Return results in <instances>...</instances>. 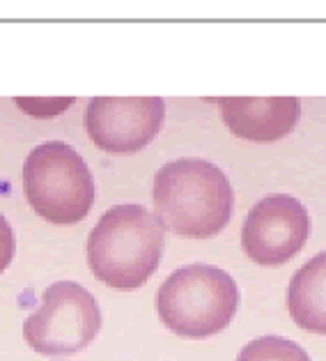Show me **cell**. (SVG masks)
I'll list each match as a JSON object with an SVG mask.
<instances>
[{
    "instance_id": "6da1fadb",
    "label": "cell",
    "mask_w": 326,
    "mask_h": 361,
    "mask_svg": "<svg viewBox=\"0 0 326 361\" xmlns=\"http://www.w3.org/2000/svg\"><path fill=\"white\" fill-rule=\"evenodd\" d=\"M234 193L218 166L205 159L165 164L154 178V209L161 228L191 240H207L232 216Z\"/></svg>"
},
{
    "instance_id": "7a4b0ae2",
    "label": "cell",
    "mask_w": 326,
    "mask_h": 361,
    "mask_svg": "<svg viewBox=\"0 0 326 361\" xmlns=\"http://www.w3.org/2000/svg\"><path fill=\"white\" fill-rule=\"evenodd\" d=\"M163 228L140 205H115L87 237V265L101 283L115 290L145 286L161 262Z\"/></svg>"
},
{
    "instance_id": "3957f363",
    "label": "cell",
    "mask_w": 326,
    "mask_h": 361,
    "mask_svg": "<svg viewBox=\"0 0 326 361\" xmlns=\"http://www.w3.org/2000/svg\"><path fill=\"white\" fill-rule=\"evenodd\" d=\"M239 306V288L221 267L189 265L163 281L156 293V311L173 334L207 338L232 322Z\"/></svg>"
},
{
    "instance_id": "277c9868",
    "label": "cell",
    "mask_w": 326,
    "mask_h": 361,
    "mask_svg": "<svg viewBox=\"0 0 326 361\" xmlns=\"http://www.w3.org/2000/svg\"><path fill=\"white\" fill-rule=\"evenodd\" d=\"M23 191L30 207L56 226L83 221L94 202V180L81 154L63 140L42 143L23 164Z\"/></svg>"
},
{
    "instance_id": "5b68a950",
    "label": "cell",
    "mask_w": 326,
    "mask_h": 361,
    "mask_svg": "<svg viewBox=\"0 0 326 361\" xmlns=\"http://www.w3.org/2000/svg\"><path fill=\"white\" fill-rule=\"evenodd\" d=\"M101 329L96 299L74 281H58L42 295V304L23 322L25 343L39 355L67 357L85 350Z\"/></svg>"
},
{
    "instance_id": "8992f818",
    "label": "cell",
    "mask_w": 326,
    "mask_h": 361,
    "mask_svg": "<svg viewBox=\"0 0 326 361\" xmlns=\"http://www.w3.org/2000/svg\"><path fill=\"white\" fill-rule=\"evenodd\" d=\"M163 118L158 97H94L85 109V129L104 152L131 154L152 143Z\"/></svg>"
},
{
    "instance_id": "52a82bcc",
    "label": "cell",
    "mask_w": 326,
    "mask_h": 361,
    "mask_svg": "<svg viewBox=\"0 0 326 361\" xmlns=\"http://www.w3.org/2000/svg\"><path fill=\"white\" fill-rule=\"evenodd\" d=\"M311 233L306 207L292 196L274 193L262 198L246 216L242 246L262 267H278L303 249Z\"/></svg>"
},
{
    "instance_id": "ba28073f",
    "label": "cell",
    "mask_w": 326,
    "mask_h": 361,
    "mask_svg": "<svg viewBox=\"0 0 326 361\" xmlns=\"http://www.w3.org/2000/svg\"><path fill=\"white\" fill-rule=\"evenodd\" d=\"M218 104L227 129L255 143H274L287 136L301 116V102L296 97H223Z\"/></svg>"
},
{
    "instance_id": "9c48e42d",
    "label": "cell",
    "mask_w": 326,
    "mask_h": 361,
    "mask_svg": "<svg viewBox=\"0 0 326 361\" xmlns=\"http://www.w3.org/2000/svg\"><path fill=\"white\" fill-rule=\"evenodd\" d=\"M287 308L301 329L326 336V251L311 258L292 276Z\"/></svg>"
},
{
    "instance_id": "30bf717a",
    "label": "cell",
    "mask_w": 326,
    "mask_h": 361,
    "mask_svg": "<svg viewBox=\"0 0 326 361\" xmlns=\"http://www.w3.org/2000/svg\"><path fill=\"white\" fill-rule=\"evenodd\" d=\"M237 361H311L299 343L283 336H262L246 345Z\"/></svg>"
},
{
    "instance_id": "8fae6325",
    "label": "cell",
    "mask_w": 326,
    "mask_h": 361,
    "mask_svg": "<svg viewBox=\"0 0 326 361\" xmlns=\"http://www.w3.org/2000/svg\"><path fill=\"white\" fill-rule=\"evenodd\" d=\"M14 251H16L14 231H12V226L7 224V219L0 214V274L10 267V262L14 258Z\"/></svg>"
}]
</instances>
